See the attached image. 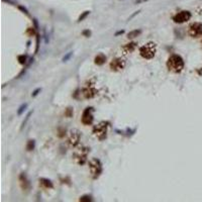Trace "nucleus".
I'll return each mask as SVG.
<instances>
[{"mask_svg": "<svg viewBox=\"0 0 202 202\" xmlns=\"http://www.w3.org/2000/svg\"><path fill=\"white\" fill-rule=\"evenodd\" d=\"M167 67L174 73H180L184 69V61L179 55H172L168 59Z\"/></svg>", "mask_w": 202, "mask_h": 202, "instance_id": "1", "label": "nucleus"}, {"mask_svg": "<svg viewBox=\"0 0 202 202\" xmlns=\"http://www.w3.org/2000/svg\"><path fill=\"white\" fill-rule=\"evenodd\" d=\"M156 52H157V46L155 43H152V42L145 43L144 46H143L139 48L140 56L144 59H147V60L153 59L156 55Z\"/></svg>", "mask_w": 202, "mask_h": 202, "instance_id": "2", "label": "nucleus"}, {"mask_svg": "<svg viewBox=\"0 0 202 202\" xmlns=\"http://www.w3.org/2000/svg\"><path fill=\"white\" fill-rule=\"evenodd\" d=\"M89 169H90L92 178L97 179L100 176V174L102 173V164L98 159L94 158V159L89 161Z\"/></svg>", "mask_w": 202, "mask_h": 202, "instance_id": "3", "label": "nucleus"}, {"mask_svg": "<svg viewBox=\"0 0 202 202\" xmlns=\"http://www.w3.org/2000/svg\"><path fill=\"white\" fill-rule=\"evenodd\" d=\"M107 128H108V122L102 121L99 124H97L93 128V133L98 137L100 140H103L107 136Z\"/></svg>", "mask_w": 202, "mask_h": 202, "instance_id": "4", "label": "nucleus"}, {"mask_svg": "<svg viewBox=\"0 0 202 202\" xmlns=\"http://www.w3.org/2000/svg\"><path fill=\"white\" fill-rule=\"evenodd\" d=\"M88 153H89V149L85 148V147H82V148L77 149V151L74 153V155H73L75 161L77 162V164L82 166V165H84L85 163H86Z\"/></svg>", "mask_w": 202, "mask_h": 202, "instance_id": "5", "label": "nucleus"}, {"mask_svg": "<svg viewBox=\"0 0 202 202\" xmlns=\"http://www.w3.org/2000/svg\"><path fill=\"white\" fill-rule=\"evenodd\" d=\"M191 16H192V14L190 11L183 10V11H180V12H178L177 14L174 15L173 20H174V22H176V23H183V22L188 21V20L191 18Z\"/></svg>", "mask_w": 202, "mask_h": 202, "instance_id": "6", "label": "nucleus"}, {"mask_svg": "<svg viewBox=\"0 0 202 202\" xmlns=\"http://www.w3.org/2000/svg\"><path fill=\"white\" fill-rule=\"evenodd\" d=\"M93 112H94V108L93 107H87L86 109H85L83 114H82V118H81L83 124H85V125L92 124L93 119H94V117H93Z\"/></svg>", "mask_w": 202, "mask_h": 202, "instance_id": "7", "label": "nucleus"}, {"mask_svg": "<svg viewBox=\"0 0 202 202\" xmlns=\"http://www.w3.org/2000/svg\"><path fill=\"white\" fill-rule=\"evenodd\" d=\"M188 34L192 38H198L202 34V23L200 22H194L189 26Z\"/></svg>", "mask_w": 202, "mask_h": 202, "instance_id": "8", "label": "nucleus"}, {"mask_svg": "<svg viewBox=\"0 0 202 202\" xmlns=\"http://www.w3.org/2000/svg\"><path fill=\"white\" fill-rule=\"evenodd\" d=\"M80 137H81L80 131L77 130V129H73V130H71V132H70V135H69L68 144H70L71 147H76L80 141Z\"/></svg>", "mask_w": 202, "mask_h": 202, "instance_id": "9", "label": "nucleus"}, {"mask_svg": "<svg viewBox=\"0 0 202 202\" xmlns=\"http://www.w3.org/2000/svg\"><path fill=\"white\" fill-rule=\"evenodd\" d=\"M124 67H125V62L120 58L112 60V62L110 63V69L112 71H120L122 69H124Z\"/></svg>", "mask_w": 202, "mask_h": 202, "instance_id": "10", "label": "nucleus"}, {"mask_svg": "<svg viewBox=\"0 0 202 202\" xmlns=\"http://www.w3.org/2000/svg\"><path fill=\"white\" fill-rule=\"evenodd\" d=\"M83 94L85 96V98H93L96 95V90L95 87L93 84H86L84 90H83Z\"/></svg>", "mask_w": 202, "mask_h": 202, "instance_id": "11", "label": "nucleus"}, {"mask_svg": "<svg viewBox=\"0 0 202 202\" xmlns=\"http://www.w3.org/2000/svg\"><path fill=\"white\" fill-rule=\"evenodd\" d=\"M135 48H136V43H126L122 48V51L124 54H130V53H132L135 50Z\"/></svg>", "mask_w": 202, "mask_h": 202, "instance_id": "12", "label": "nucleus"}, {"mask_svg": "<svg viewBox=\"0 0 202 202\" xmlns=\"http://www.w3.org/2000/svg\"><path fill=\"white\" fill-rule=\"evenodd\" d=\"M106 56H105L104 54H98L96 57H95V59H94V63L96 65H98V66H102L103 64H105V62H106Z\"/></svg>", "mask_w": 202, "mask_h": 202, "instance_id": "13", "label": "nucleus"}, {"mask_svg": "<svg viewBox=\"0 0 202 202\" xmlns=\"http://www.w3.org/2000/svg\"><path fill=\"white\" fill-rule=\"evenodd\" d=\"M39 183L40 185H43V187H46V188H54V185H53L52 183V181L51 180H48V179H44V178H40L39 179Z\"/></svg>", "mask_w": 202, "mask_h": 202, "instance_id": "14", "label": "nucleus"}, {"mask_svg": "<svg viewBox=\"0 0 202 202\" xmlns=\"http://www.w3.org/2000/svg\"><path fill=\"white\" fill-rule=\"evenodd\" d=\"M140 34H141V30H140V29L131 30V31H129L128 34H127V38H136L137 35H139Z\"/></svg>", "mask_w": 202, "mask_h": 202, "instance_id": "15", "label": "nucleus"}, {"mask_svg": "<svg viewBox=\"0 0 202 202\" xmlns=\"http://www.w3.org/2000/svg\"><path fill=\"white\" fill-rule=\"evenodd\" d=\"M90 14V11L89 10H86V11H84L82 14H81L80 16H79V18H78V22H81V21H83V20L87 17V16Z\"/></svg>", "mask_w": 202, "mask_h": 202, "instance_id": "16", "label": "nucleus"}, {"mask_svg": "<svg viewBox=\"0 0 202 202\" xmlns=\"http://www.w3.org/2000/svg\"><path fill=\"white\" fill-rule=\"evenodd\" d=\"M27 106H28V104L27 103H24V104H22L21 106H20L19 108H18V110H17V114L18 115H21L22 113L26 110V108H27Z\"/></svg>", "mask_w": 202, "mask_h": 202, "instance_id": "17", "label": "nucleus"}, {"mask_svg": "<svg viewBox=\"0 0 202 202\" xmlns=\"http://www.w3.org/2000/svg\"><path fill=\"white\" fill-rule=\"evenodd\" d=\"M34 145H35L34 140H28L27 145H26V149L27 151H32V149H34Z\"/></svg>", "mask_w": 202, "mask_h": 202, "instance_id": "18", "label": "nucleus"}, {"mask_svg": "<svg viewBox=\"0 0 202 202\" xmlns=\"http://www.w3.org/2000/svg\"><path fill=\"white\" fill-rule=\"evenodd\" d=\"M26 60H27V56H25V55H21V56H19L18 57V61H19V63L20 64H22V65H24L26 63Z\"/></svg>", "mask_w": 202, "mask_h": 202, "instance_id": "19", "label": "nucleus"}, {"mask_svg": "<svg viewBox=\"0 0 202 202\" xmlns=\"http://www.w3.org/2000/svg\"><path fill=\"white\" fill-rule=\"evenodd\" d=\"M32 114V111H30V112H28V114L26 115V117H25V119L23 120V122H22V124H21V129L25 126V124H26V122L28 121V119H29V117H30V115Z\"/></svg>", "mask_w": 202, "mask_h": 202, "instance_id": "20", "label": "nucleus"}, {"mask_svg": "<svg viewBox=\"0 0 202 202\" xmlns=\"http://www.w3.org/2000/svg\"><path fill=\"white\" fill-rule=\"evenodd\" d=\"M72 56H73V52L68 53V54H67V55H66V56H65L64 58H63V60H62V61H63V62H67V61H68L69 59H70Z\"/></svg>", "mask_w": 202, "mask_h": 202, "instance_id": "21", "label": "nucleus"}, {"mask_svg": "<svg viewBox=\"0 0 202 202\" xmlns=\"http://www.w3.org/2000/svg\"><path fill=\"white\" fill-rule=\"evenodd\" d=\"M18 9L19 10H21L23 13H25L26 15H29V12H28V10L26 9L25 7H23V6H21V5H18Z\"/></svg>", "mask_w": 202, "mask_h": 202, "instance_id": "22", "label": "nucleus"}, {"mask_svg": "<svg viewBox=\"0 0 202 202\" xmlns=\"http://www.w3.org/2000/svg\"><path fill=\"white\" fill-rule=\"evenodd\" d=\"M79 200L80 201H91L92 199H91L90 196H83V197H81Z\"/></svg>", "mask_w": 202, "mask_h": 202, "instance_id": "23", "label": "nucleus"}, {"mask_svg": "<svg viewBox=\"0 0 202 202\" xmlns=\"http://www.w3.org/2000/svg\"><path fill=\"white\" fill-rule=\"evenodd\" d=\"M82 34H83L84 36H86V38H89V36L91 35V31L89 30V29H86V30H84V31L82 32Z\"/></svg>", "mask_w": 202, "mask_h": 202, "instance_id": "24", "label": "nucleus"}, {"mask_svg": "<svg viewBox=\"0 0 202 202\" xmlns=\"http://www.w3.org/2000/svg\"><path fill=\"white\" fill-rule=\"evenodd\" d=\"M40 91H42V89H40V88H38V89H35V90H34V92H32L31 96H32V97H35V96L38 95V93H39Z\"/></svg>", "mask_w": 202, "mask_h": 202, "instance_id": "25", "label": "nucleus"}, {"mask_svg": "<svg viewBox=\"0 0 202 202\" xmlns=\"http://www.w3.org/2000/svg\"><path fill=\"white\" fill-rule=\"evenodd\" d=\"M72 114H73V110H72L71 108H68L67 111H66V115L70 117V116H72Z\"/></svg>", "mask_w": 202, "mask_h": 202, "instance_id": "26", "label": "nucleus"}, {"mask_svg": "<svg viewBox=\"0 0 202 202\" xmlns=\"http://www.w3.org/2000/svg\"><path fill=\"white\" fill-rule=\"evenodd\" d=\"M139 12H140V10H137V11H135V13H133V14H132V15L130 16V17H129V18H128V20H130L131 18H133V17H135V16L136 14H139Z\"/></svg>", "mask_w": 202, "mask_h": 202, "instance_id": "27", "label": "nucleus"}, {"mask_svg": "<svg viewBox=\"0 0 202 202\" xmlns=\"http://www.w3.org/2000/svg\"><path fill=\"white\" fill-rule=\"evenodd\" d=\"M124 34V30L122 29V30H118L116 32V34H114V36H118V35H120V34Z\"/></svg>", "mask_w": 202, "mask_h": 202, "instance_id": "28", "label": "nucleus"}]
</instances>
